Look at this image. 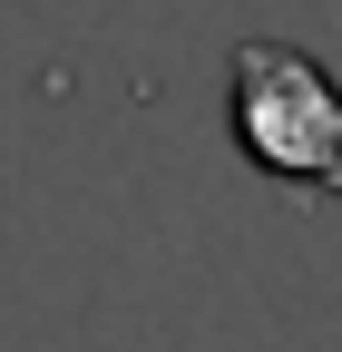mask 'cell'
I'll list each match as a JSON object with an SVG mask.
<instances>
[{
    "instance_id": "6da1fadb",
    "label": "cell",
    "mask_w": 342,
    "mask_h": 352,
    "mask_svg": "<svg viewBox=\"0 0 342 352\" xmlns=\"http://www.w3.org/2000/svg\"><path fill=\"white\" fill-rule=\"evenodd\" d=\"M225 127H235L244 166H264L274 186L342 196V78L313 50H293V39H235Z\"/></svg>"
}]
</instances>
